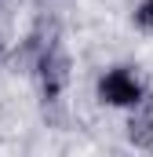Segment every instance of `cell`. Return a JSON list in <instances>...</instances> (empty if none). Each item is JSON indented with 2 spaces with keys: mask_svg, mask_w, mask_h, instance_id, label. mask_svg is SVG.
<instances>
[{
  "mask_svg": "<svg viewBox=\"0 0 153 157\" xmlns=\"http://www.w3.org/2000/svg\"><path fill=\"white\" fill-rule=\"evenodd\" d=\"M99 95L106 102H113V106H139L142 102V84L128 70H110L102 77V84H99Z\"/></svg>",
  "mask_w": 153,
  "mask_h": 157,
  "instance_id": "cell-1",
  "label": "cell"
},
{
  "mask_svg": "<svg viewBox=\"0 0 153 157\" xmlns=\"http://www.w3.org/2000/svg\"><path fill=\"white\" fill-rule=\"evenodd\" d=\"M135 22H139L142 29H153V0H146V4L135 11Z\"/></svg>",
  "mask_w": 153,
  "mask_h": 157,
  "instance_id": "cell-2",
  "label": "cell"
}]
</instances>
